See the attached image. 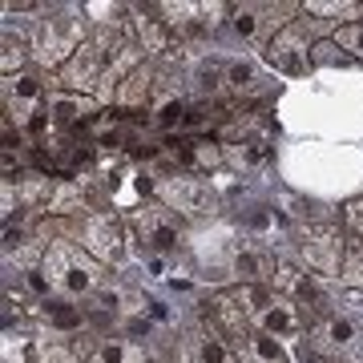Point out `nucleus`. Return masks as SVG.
<instances>
[{
  "mask_svg": "<svg viewBox=\"0 0 363 363\" xmlns=\"http://www.w3.org/2000/svg\"><path fill=\"white\" fill-rule=\"evenodd\" d=\"M117 45H121V37H117L113 28H97V33H89L85 45L69 57L65 65L57 69V85H61V93H85V97H93L97 85H101V77H105V69H109V61H113Z\"/></svg>",
  "mask_w": 363,
  "mask_h": 363,
  "instance_id": "nucleus-1",
  "label": "nucleus"
},
{
  "mask_svg": "<svg viewBox=\"0 0 363 363\" xmlns=\"http://www.w3.org/2000/svg\"><path fill=\"white\" fill-rule=\"evenodd\" d=\"M40 274L57 291H69V295H89V291L101 286V262L93 259L85 247L65 242V238L45 247V255H40Z\"/></svg>",
  "mask_w": 363,
  "mask_h": 363,
  "instance_id": "nucleus-2",
  "label": "nucleus"
},
{
  "mask_svg": "<svg viewBox=\"0 0 363 363\" xmlns=\"http://www.w3.org/2000/svg\"><path fill=\"white\" fill-rule=\"evenodd\" d=\"M49 77L40 69H25L16 77H4V125H16L28 138V125L49 109Z\"/></svg>",
  "mask_w": 363,
  "mask_h": 363,
  "instance_id": "nucleus-3",
  "label": "nucleus"
},
{
  "mask_svg": "<svg viewBox=\"0 0 363 363\" xmlns=\"http://www.w3.org/2000/svg\"><path fill=\"white\" fill-rule=\"evenodd\" d=\"M130 28H133V45L154 65H174V61H182V49L186 45L174 37V28L166 25V16L157 13V4H138L130 16Z\"/></svg>",
  "mask_w": 363,
  "mask_h": 363,
  "instance_id": "nucleus-4",
  "label": "nucleus"
},
{
  "mask_svg": "<svg viewBox=\"0 0 363 363\" xmlns=\"http://www.w3.org/2000/svg\"><path fill=\"white\" fill-rule=\"evenodd\" d=\"M295 13H303V4H230L234 28L255 45V49H267L283 28H291L298 21Z\"/></svg>",
  "mask_w": 363,
  "mask_h": 363,
  "instance_id": "nucleus-5",
  "label": "nucleus"
},
{
  "mask_svg": "<svg viewBox=\"0 0 363 363\" xmlns=\"http://www.w3.org/2000/svg\"><path fill=\"white\" fill-rule=\"evenodd\" d=\"M298 255L307 262V271L323 274V279H339L343 274V255H347V238L331 222H311L298 234Z\"/></svg>",
  "mask_w": 363,
  "mask_h": 363,
  "instance_id": "nucleus-6",
  "label": "nucleus"
},
{
  "mask_svg": "<svg viewBox=\"0 0 363 363\" xmlns=\"http://www.w3.org/2000/svg\"><path fill=\"white\" fill-rule=\"evenodd\" d=\"M154 198L174 214H210L218 206V198L210 190V182L190 178V174H154Z\"/></svg>",
  "mask_w": 363,
  "mask_h": 363,
  "instance_id": "nucleus-7",
  "label": "nucleus"
},
{
  "mask_svg": "<svg viewBox=\"0 0 363 363\" xmlns=\"http://www.w3.org/2000/svg\"><path fill=\"white\" fill-rule=\"evenodd\" d=\"M77 242L89 250L97 262H113L121 259V242H125V226L113 210H93L85 214L77 226Z\"/></svg>",
  "mask_w": 363,
  "mask_h": 363,
  "instance_id": "nucleus-8",
  "label": "nucleus"
},
{
  "mask_svg": "<svg viewBox=\"0 0 363 363\" xmlns=\"http://www.w3.org/2000/svg\"><path fill=\"white\" fill-rule=\"evenodd\" d=\"M85 45V28H81V16H73V13H57V16H49L45 21V28H40V49H37V57H40V65H65L69 57Z\"/></svg>",
  "mask_w": 363,
  "mask_h": 363,
  "instance_id": "nucleus-9",
  "label": "nucleus"
},
{
  "mask_svg": "<svg viewBox=\"0 0 363 363\" xmlns=\"http://www.w3.org/2000/svg\"><path fill=\"white\" fill-rule=\"evenodd\" d=\"M133 230H138V238H142L145 247L154 250H174L182 238V214H174L169 206H162V202H142V206L133 210Z\"/></svg>",
  "mask_w": 363,
  "mask_h": 363,
  "instance_id": "nucleus-10",
  "label": "nucleus"
},
{
  "mask_svg": "<svg viewBox=\"0 0 363 363\" xmlns=\"http://www.w3.org/2000/svg\"><path fill=\"white\" fill-rule=\"evenodd\" d=\"M202 327L218 331L226 343H234V339L247 335L250 331V315H247V307H242L238 291H214V295L202 303Z\"/></svg>",
  "mask_w": 363,
  "mask_h": 363,
  "instance_id": "nucleus-11",
  "label": "nucleus"
},
{
  "mask_svg": "<svg viewBox=\"0 0 363 363\" xmlns=\"http://www.w3.org/2000/svg\"><path fill=\"white\" fill-rule=\"evenodd\" d=\"M262 57H267V65H271L274 73H283V77H303V73L311 69V45L303 37V25L295 21L291 28H283V33L262 49Z\"/></svg>",
  "mask_w": 363,
  "mask_h": 363,
  "instance_id": "nucleus-12",
  "label": "nucleus"
},
{
  "mask_svg": "<svg viewBox=\"0 0 363 363\" xmlns=\"http://www.w3.org/2000/svg\"><path fill=\"white\" fill-rule=\"evenodd\" d=\"M250 323H259V331H267V335H303V323L307 319H303V307L298 303H291V298L271 291Z\"/></svg>",
  "mask_w": 363,
  "mask_h": 363,
  "instance_id": "nucleus-13",
  "label": "nucleus"
},
{
  "mask_svg": "<svg viewBox=\"0 0 363 363\" xmlns=\"http://www.w3.org/2000/svg\"><path fill=\"white\" fill-rule=\"evenodd\" d=\"M230 347H234V355H238V363H291L286 351L279 347L267 331H255V327H250L242 339H234Z\"/></svg>",
  "mask_w": 363,
  "mask_h": 363,
  "instance_id": "nucleus-14",
  "label": "nucleus"
},
{
  "mask_svg": "<svg viewBox=\"0 0 363 363\" xmlns=\"http://www.w3.org/2000/svg\"><path fill=\"white\" fill-rule=\"evenodd\" d=\"M85 363H150V359H145V347L133 343V339H101Z\"/></svg>",
  "mask_w": 363,
  "mask_h": 363,
  "instance_id": "nucleus-15",
  "label": "nucleus"
},
{
  "mask_svg": "<svg viewBox=\"0 0 363 363\" xmlns=\"http://www.w3.org/2000/svg\"><path fill=\"white\" fill-rule=\"evenodd\" d=\"M315 339H323V343H331V347H351L355 343V327H351V319H343V315H327V319H319V323L311 327Z\"/></svg>",
  "mask_w": 363,
  "mask_h": 363,
  "instance_id": "nucleus-16",
  "label": "nucleus"
},
{
  "mask_svg": "<svg viewBox=\"0 0 363 363\" xmlns=\"http://www.w3.org/2000/svg\"><path fill=\"white\" fill-rule=\"evenodd\" d=\"M45 319H49L57 331H81L85 319H89V311L69 307V303H61V298H45Z\"/></svg>",
  "mask_w": 363,
  "mask_h": 363,
  "instance_id": "nucleus-17",
  "label": "nucleus"
},
{
  "mask_svg": "<svg viewBox=\"0 0 363 363\" xmlns=\"http://www.w3.org/2000/svg\"><path fill=\"white\" fill-rule=\"evenodd\" d=\"M226 157L238 162V166H259V162L271 157V145H267V138H247V142L226 145Z\"/></svg>",
  "mask_w": 363,
  "mask_h": 363,
  "instance_id": "nucleus-18",
  "label": "nucleus"
},
{
  "mask_svg": "<svg viewBox=\"0 0 363 363\" xmlns=\"http://www.w3.org/2000/svg\"><path fill=\"white\" fill-rule=\"evenodd\" d=\"M339 283L351 286V291H363V238H347V255H343Z\"/></svg>",
  "mask_w": 363,
  "mask_h": 363,
  "instance_id": "nucleus-19",
  "label": "nucleus"
},
{
  "mask_svg": "<svg viewBox=\"0 0 363 363\" xmlns=\"http://www.w3.org/2000/svg\"><path fill=\"white\" fill-rule=\"evenodd\" d=\"M303 13H315V16H327V21H347V25H355V16L351 13H363L359 4H339V0H307L303 4Z\"/></svg>",
  "mask_w": 363,
  "mask_h": 363,
  "instance_id": "nucleus-20",
  "label": "nucleus"
},
{
  "mask_svg": "<svg viewBox=\"0 0 363 363\" xmlns=\"http://www.w3.org/2000/svg\"><path fill=\"white\" fill-rule=\"evenodd\" d=\"M28 359L33 363H85L73 347H65V343H37V347L28 351Z\"/></svg>",
  "mask_w": 363,
  "mask_h": 363,
  "instance_id": "nucleus-21",
  "label": "nucleus"
},
{
  "mask_svg": "<svg viewBox=\"0 0 363 363\" xmlns=\"http://www.w3.org/2000/svg\"><path fill=\"white\" fill-rule=\"evenodd\" d=\"M25 40L13 37V33H4V57H0V65H4V77H16V73H25Z\"/></svg>",
  "mask_w": 363,
  "mask_h": 363,
  "instance_id": "nucleus-22",
  "label": "nucleus"
},
{
  "mask_svg": "<svg viewBox=\"0 0 363 363\" xmlns=\"http://www.w3.org/2000/svg\"><path fill=\"white\" fill-rule=\"evenodd\" d=\"M331 40H335L339 49L347 52L351 61H363V21H355V25H343Z\"/></svg>",
  "mask_w": 363,
  "mask_h": 363,
  "instance_id": "nucleus-23",
  "label": "nucleus"
},
{
  "mask_svg": "<svg viewBox=\"0 0 363 363\" xmlns=\"http://www.w3.org/2000/svg\"><path fill=\"white\" fill-rule=\"evenodd\" d=\"M347 61H351V57L339 49L335 40H315V45H311V65H327V69H331V65H347Z\"/></svg>",
  "mask_w": 363,
  "mask_h": 363,
  "instance_id": "nucleus-24",
  "label": "nucleus"
},
{
  "mask_svg": "<svg viewBox=\"0 0 363 363\" xmlns=\"http://www.w3.org/2000/svg\"><path fill=\"white\" fill-rule=\"evenodd\" d=\"M343 222L351 226V234H355V238H363V198H355V202H347V206H343Z\"/></svg>",
  "mask_w": 363,
  "mask_h": 363,
  "instance_id": "nucleus-25",
  "label": "nucleus"
},
{
  "mask_svg": "<svg viewBox=\"0 0 363 363\" xmlns=\"http://www.w3.org/2000/svg\"><path fill=\"white\" fill-rule=\"evenodd\" d=\"M130 335H150V319H130Z\"/></svg>",
  "mask_w": 363,
  "mask_h": 363,
  "instance_id": "nucleus-26",
  "label": "nucleus"
},
{
  "mask_svg": "<svg viewBox=\"0 0 363 363\" xmlns=\"http://www.w3.org/2000/svg\"><path fill=\"white\" fill-rule=\"evenodd\" d=\"M311 363H343V359H335V355H323V351H311Z\"/></svg>",
  "mask_w": 363,
  "mask_h": 363,
  "instance_id": "nucleus-27",
  "label": "nucleus"
},
{
  "mask_svg": "<svg viewBox=\"0 0 363 363\" xmlns=\"http://www.w3.org/2000/svg\"><path fill=\"white\" fill-rule=\"evenodd\" d=\"M355 303H359V311H363V291H355Z\"/></svg>",
  "mask_w": 363,
  "mask_h": 363,
  "instance_id": "nucleus-28",
  "label": "nucleus"
}]
</instances>
